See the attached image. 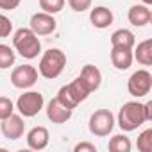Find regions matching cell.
Segmentation results:
<instances>
[{
	"mask_svg": "<svg viewBox=\"0 0 152 152\" xmlns=\"http://www.w3.org/2000/svg\"><path fill=\"white\" fill-rule=\"evenodd\" d=\"M56 27H57V22H56L54 15H48L45 11L34 13L29 22V29L38 36H48L56 31Z\"/></svg>",
	"mask_w": 152,
	"mask_h": 152,
	"instance_id": "9c48e42d",
	"label": "cell"
},
{
	"mask_svg": "<svg viewBox=\"0 0 152 152\" xmlns=\"http://www.w3.org/2000/svg\"><path fill=\"white\" fill-rule=\"evenodd\" d=\"M38 83V70L32 64H22L16 66L11 72V84L18 90H27L32 88Z\"/></svg>",
	"mask_w": 152,
	"mask_h": 152,
	"instance_id": "ba28073f",
	"label": "cell"
},
{
	"mask_svg": "<svg viewBox=\"0 0 152 152\" xmlns=\"http://www.w3.org/2000/svg\"><path fill=\"white\" fill-rule=\"evenodd\" d=\"M132 59H136L140 64L143 66H150L152 64V39H145L141 43H138Z\"/></svg>",
	"mask_w": 152,
	"mask_h": 152,
	"instance_id": "e0dca14e",
	"label": "cell"
},
{
	"mask_svg": "<svg viewBox=\"0 0 152 152\" xmlns=\"http://www.w3.org/2000/svg\"><path fill=\"white\" fill-rule=\"evenodd\" d=\"M141 2H143L145 6H150V4H152V0H141Z\"/></svg>",
	"mask_w": 152,
	"mask_h": 152,
	"instance_id": "f1b7e54d",
	"label": "cell"
},
{
	"mask_svg": "<svg viewBox=\"0 0 152 152\" xmlns=\"http://www.w3.org/2000/svg\"><path fill=\"white\" fill-rule=\"evenodd\" d=\"M72 113H73V109L63 106V104L57 100V97L52 99V100L48 102V106H47V118H48L52 124H66V122L72 118Z\"/></svg>",
	"mask_w": 152,
	"mask_h": 152,
	"instance_id": "8fae6325",
	"label": "cell"
},
{
	"mask_svg": "<svg viewBox=\"0 0 152 152\" xmlns=\"http://www.w3.org/2000/svg\"><path fill=\"white\" fill-rule=\"evenodd\" d=\"M107 148H109L111 152H131L132 143H131V140H129L125 134H115V136L109 140Z\"/></svg>",
	"mask_w": 152,
	"mask_h": 152,
	"instance_id": "d6986e66",
	"label": "cell"
},
{
	"mask_svg": "<svg viewBox=\"0 0 152 152\" xmlns=\"http://www.w3.org/2000/svg\"><path fill=\"white\" fill-rule=\"evenodd\" d=\"M145 122H147V118H145V111H143L141 102H125L120 107L118 116H116V124L124 132L136 131Z\"/></svg>",
	"mask_w": 152,
	"mask_h": 152,
	"instance_id": "6da1fadb",
	"label": "cell"
},
{
	"mask_svg": "<svg viewBox=\"0 0 152 152\" xmlns=\"http://www.w3.org/2000/svg\"><path fill=\"white\" fill-rule=\"evenodd\" d=\"M48 140H50V134H48L47 127L38 125V127H32L27 132V145L32 150H43L48 145Z\"/></svg>",
	"mask_w": 152,
	"mask_h": 152,
	"instance_id": "4fadbf2b",
	"label": "cell"
},
{
	"mask_svg": "<svg viewBox=\"0 0 152 152\" xmlns=\"http://www.w3.org/2000/svg\"><path fill=\"white\" fill-rule=\"evenodd\" d=\"M43 104H45V100H43V95L39 91H25L23 95L18 97L16 109L20 111L22 116L32 118L43 109Z\"/></svg>",
	"mask_w": 152,
	"mask_h": 152,
	"instance_id": "52a82bcc",
	"label": "cell"
},
{
	"mask_svg": "<svg viewBox=\"0 0 152 152\" xmlns=\"http://www.w3.org/2000/svg\"><path fill=\"white\" fill-rule=\"evenodd\" d=\"M66 0H39V7L48 13V15H56L59 11H63Z\"/></svg>",
	"mask_w": 152,
	"mask_h": 152,
	"instance_id": "7402d4cb",
	"label": "cell"
},
{
	"mask_svg": "<svg viewBox=\"0 0 152 152\" xmlns=\"http://www.w3.org/2000/svg\"><path fill=\"white\" fill-rule=\"evenodd\" d=\"M132 48L127 47H113L111 48V63L116 70H127L132 64Z\"/></svg>",
	"mask_w": 152,
	"mask_h": 152,
	"instance_id": "5bb4252c",
	"label": "cell"
},
{
	"mask_svg": "<svg viewBox=\"0 0 152 152\" xmlns=\"http://www.w3.org/2000/svg\"><path fill=\"white\" fill-rule=\"evenodd\" d=\"M91 91L84 86V83L77 77V79H73L70 84H66V86H63L59 91H57V100L63 104V106H66V107H70V109H75L81 102H84L86 99H88V95H90Z\"/></svg>",
	"mask_w": 152,
	"mask_h": 152,
	"instance_id": "277c9868",
	"label": "cell"
},
{
	"mask_svg": "<svg viewBox=\"0 0 152 152\" xmlns=\"http://www.w3.org/2000/svg\"><path fill=\"white\" fill-rule=\"evenodd\" d=\"M66 66V56L59 48H48L38 64V72L45 79H57Z\"/></svg>",
	"mask_w": 152,
	"mask_h": 152,
	"instance_id": "3957f363",
	"label": "cell"
},
{
	"mask_svg": "<svg viewBox=\"0 0 152 152\" xmlns=\"http://www.w3.org/2000/svg\"><path fill=\"white\" fill-rule=\"evenodd\" d=\"M127 90L136 99L147 97L152 90V73L148 70H136L127 81Z\"/></svg>",
	"mask_w": 152,
	"mask_h": 152,
	"instance_id": "8992f818",
	"label": "cell"
},
{
	"mask_svg": "<svg viewBox=\"0 0 152 152\" xmlns=\"http://www.w3.org/2000/svg\"><path fill=\"white\" fill-rule=\"evenodd\" d=\"M136 147L140 152H152V129H145L138 136Z\"/></svg>",
	"mask_w": 152,
	"mask_h": 152,
	"instance_id": "44dd1931",
	"label": "cell"
},
{
	"mask_svg": "<svg viewBox=\"0 0 152 152\" xmlns=\"http://www.w3.org/2000/svg\"><path fill=\"white\" fill-rule=\"evenodd\" d=\"M11 32H13V22L6 15H0V38H7Z\"/></svg>",
	"mask_w": 152,
	"mask_h": 152,
	"instance_id": "d4e9b609",
	"label": "cell"
},
{
	"mask_svg": "<svg viewBox=\"0 0 152 152\" xmlns=\"http://www.w3.org/2000/svg\"><path fill=\"white\" fill-rule=\"evenodd\" d=\"M136 45V38L129 29H118L111 34V47H127L132 48Z\"/></svg>",
	"mask_w": 152,
	"mask_h": 152,
	"instance_id": "ac0fdd59",
	"label": "cell"
},
{
	"mask_svg": "<svg viewBox=\"0 0 152 152\" xmlns=\"http://www.w3.org/2000/svg\"><path fill=\"white\" fill-rule=\"evenodd\" d=\"M143 111H145L147 122H150V120H152V102H145V104H143Z\"/></svg>",
	"mask_w": 152,
	"mask_h": 152,
	"instance_id": "83f0119b",
	"label": "cell"
},
{
	"mask_svg": "<svg viewBox=\"0 0 152 152\" xmlns=\"http://www.w3.org/2000/svg\"><path fill=\"white\" fill-rule=\"evenodd\" d=\"M13 47L25 59H34L41 52V41L38 34H34L31 29H25V27L18 29L13 34Z\"/></svg>",
	"mask_w": 152,
	"mask_h": 152,
	"instance_id": "7a4b0ae2",
	"label": "cell"
},
{
	"mask_svg": "<svg viewBox=\"0 0 152 152\" xmlns=\"http://www.w3.org/2000/svg\"><path fill=\"white\" fill-rule=\"evenodd\" d=\"M127 18H129V23H132L134 27H145L147 23H150L152 13H150L148 6H145V4H136V6H132V7L129 9Z\"/></svg>",
	"mask_w": 152,
	"mask_h": 152,
	"instance_id": "9a60e30c",
	"label": "cell"
},
{
	"mask_svg": "<svg viewBox=\"0 0 152 152\" xmlns=\"http://www.w3.org/2000/svg\"><path fill=\"white\" fill-rule=\"evenodd\" d=\"M68 6L75 13H84L91 7V0H68Z\"/></svg>",
	"mask_w": 152,
	"mask_h": 152,
	"instance_id": "cb8c5ba5",
	"label": "cell"
},
{
	"mask_svg": "<svg viewBox=\"0 0 152 152\" xmlns=\"http://www.w3.org/2000/svg\"><path fill=\"white\" fill-rule=\"evenodd\" d=\"M73 150L75 152H97V147L93 143H90V141H81V143H77L73 147Z\"/></svg>",
	"mask_w": 152,
	"mask_h": 152,
	"instance_id": "484cf974",
	"label": "cell"
},
{
	"mask_svg": "<svg viewBox=\"0 0 152 152\" xmlns=\"http://www.w3.org/2000/svg\"><path fill=\"white\" fill-rule=\"evenodd\" d=\"M88 127L93 136H99V138L109 136L115 127V115L109 109H97L95 113H91Z\"/></svg>",
	"mask_w": 152,
	"mask_h": 152,
	"instance_id": "5b68a950",
	"label": "cell"
},
{
	"mask_svg": "<svg viewBox=\"0 0 152 152\" xmlns=\"http://www.w3.org/2000/svg\"><path fill=\"white\" fill-rule=\"evenodd\" d=\"M22 0H0V9L2 11H13L20 6Z\"/></svg>",
	"mask_w": 152,
	"mask_h": 152,
	"instance_id": "4316f807",
	"label": "cell"
},
{
	"mask_svg": "<svg viewBox=\"0 0 152 152\" xmlns=\"http://www.w3.org/2000/svg\"><path fill=\"white\" fill-rule=\"evenodd\" d=\"M0 131L7 140H20L25 132V124L22 115H9L7 118H4L0 124Z\"/></svg>",
	"mask_w": 152,
	"mask_h": 152,
	"instance_id": "30bf717a",
	"label": "cell"
},
{
	"mask_svg": "<svg viewBox=\"0 0 152 152\" xmlns=\"http://www.w3.org/2000/svg\"><path fill=\"white\" fill-rule=\"evenodd\" d=\"M115 16L111 13V9L104 7V6H99V7H93L90 11V22L93 23L95 29H107L111 23H113Z\"/></svg>",
	"mask_w": 152,
	"mask_h": 152,
	"instance_id": "2e32d148",
	"label": "cell"
},
{
	"mask_svg": "<svg viewBox=\"0 0 152 152\" xmlns=\"http://www.w3.org/2000/svg\"><path fill=\"white\" fill-rule=\"evenodd\" d=\"M79 79L84 83V86L93 93V91H97L99 88H100V84H102V73H100V70L97 68V66H93V64H86L83 70H81V73H79Z\"/></svg>",
	"mask_w": 152,
	"mask_h": 152,
	"instance_id": "7c38bea8",
	"label": "cell"
},
{
	"mask_svg": "<svg viewBox=\"0 0 152 152\" xmlns=\"http://www.w3.org/2000/svg\"><path fill=\"white\" fill-rule=\"evenodd\" d=\"M15 111V104L9 97H0V120L7 118L9 115H13Z\"/></svg>",
	"mask_w": 152,
	"mask_h": 152,
	"instance_id": "603a6c76",
	"label": "cell"
},
{
	"mask_svg": "<svg viewBox=\"0 0 152 152\" xmlns=\"http://www.w3.org/2000/svg\"><path fill=\"white\" fill-rule=\"evenodd\" d=\"M15 59H16L15 50L9 45L0 43V70H6V68L13 66L15 64Z\"/></svg>",
	"mask_w": 152,
	"mask_h": 152,
	"instance_id": "ffe728a7",
	"label": "cell"
}]
</instances>
